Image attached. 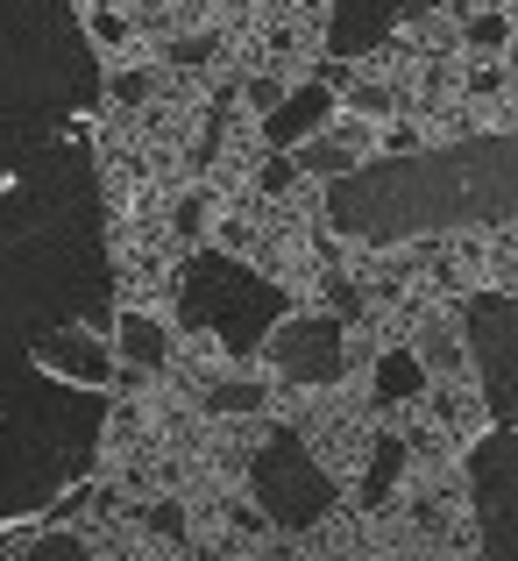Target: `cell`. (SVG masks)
Returning a JSON list of instances; mask_svg holds the SVG:
<instances>
[{
  "mask_svg": "<svg viewBox=\"0 0 518 561\" xmlns=\"http://www.w3.org/2000/svg\"><path fill=\"white\" fill-rule=\"evenodd\" d=\"M334 220L391 242L398 228H440V220H497L518 214V142L419 157V164H377L369 179L334 185Z\"/></svg>",
  "mask_w": 518,
  "mask_h": 561,
  "instance_id": "cell-1",
  "label": "cell"
},
{
  "mask_svg": "<svg viewBox=\"0 0 518 561\" xmlns=\"http://www.w3.org/2000/svg\"><path fill=\"white\" fill-rule=\"evenodd\" d=\"M270 363H277L291 383H334V377L348 370V356H342V320L306 313V320H291V328H277Z\"/></svg>",
  "mask_w": 518,
  "mask_h": 561,
  "instance_id": "cell-2",
  "label": "cell"
},
{
  "mask_svg": "<svg viewBox=\"0 0 518 561\" xmlns=\"http://www.w3.org/2000/svg\"><path fill=\"white\" fill-rule=\"evenodd\" d=\"M327 114H334V93H327V85L285 93V100L270 107V122H263V142H270V150H291V142H306L320 122H327Z\"/></svg>",
  "mask_w": 518,
  "mask_h": 561,
  "instance_id": "cell-3",
  "label": "cell"
},
{
  "mask_svg": "<svg viewBox=\"0 0 518 561\" xmlns=\"http://www.w3.org/2000/svg\"><path fill=\"white\" fill-rule=\"evenodd\" d=\"M114 356H122L128 370H164V363H171L164 320H150V313H136V306H128V313L114 320Z\"/></svg>",
  "mask_w": 518,
  "mask_h": 561,
  "instance_id": "cell-4",
  "label": "cell"
},
{
  "mask_svg": "<svg viewBox=\"0 0 518 561\" xmlns=\"http://www.w3.org/2000/svg\"><path fill=\"white\" fill-rule=\"evenodd\" d=\"M36 356L50 363V370H71V377H85V383H107V377H114V356L93 342V334H79V328H71V334H50V342H43Z\"/></svg>",
  "mask_w": 518,
  "mask_h": 561,
  "instance_id": "cell-5",
  "label": "cell"
},
{
  "mask_svg": "<svg viewBox=\"0 0 518 561\" xmlns=\"http://www.w3.org/2000/svg\"><path fill=\"white\" fill-rule=\"evenodd\" d=\"M362 150H369V128H362V122H348L342 136H327V142H306V150H299V171H320V179H327V171L355 164Z\"/></svg>",
  "mask_w": 518,
  "mask_h": 561,
  "instance_id": "cell-6",
  "label": "cell"
},
{
  "mask_svg": "<svg viewBox=\"0 0 518 561\" xmlns=\"http://www.w3.org/2000/svg\"><path fill=\"white\" fill-rule=\"evenodd\" d=\"M263 405H270V391H263L256 377H228V383L206 391V412H220V420H249V412H263Z\"/></svg>",
  "mask_w": 518,
  "mask_h": 561,
  "instance_id": "cell-7",
  "label": "cell"
},
{
  "mask_svg": "<svg viewBox=\"0 0 518 561\" xmlns=\"http://www.w3.org/2000/svg\"><path fill=\"white\" fill-rule=\"evenodd\" d=\"M426 383V363L412 356V348H391L383 356V370H377V398H405V391H419Z\"/></svg>",
  "mask_w": 518,
  "mask_h": 561,
  "instance_id": "cell-8",
  "label": "cell"
},
{
  "mask_svg": "<svg viewBox=\"0 0 518 561\" xmlns=\"http://www.w3.org/2000/svg\"><path fill=\"white\" fill-rule=\"evenodd\" d=\"M462 43H469V50H505V43H511V22L497 8H476L462 22Z\"/></svg>",
  "mask_w": 518,
  "mask_h": 561,
  "instance_id": "cell-9",
  "label": "cell"
},
{
  "mask_svg": "<svg viewBox=\"0 0 518 561\" xmlns=\"http://www.w3.org/2000/svg\"><path fill=\"white\" fill-rule=\"evenodd\" d=\"M150 71H142V65H114L107 71V100H114V107H142V100H150Z\"/></svg>",
  "mask_w": 518,
  "mask_h": 561,
  "instance_id": "cell-10",
  "label": "cell"
},
{
  "mask_svg": "<svg viewBox=\"0 0 518 561\" xmlns=\"http://www.w3.org/2000/svg\"><path fill=\"white\" fill-rule=\"evenodd\" d=\"M85 36H93L100 50H128V14H122V8H107V0H100V8L85 14Z\"/></svg>",
  "mask_w": 518,
  "mask_h": 561,
  "instance_id": "cell-11",
  "label": "cell"
},
{
  "mask_svg": "<svg viewBox=\"0 0 518 561\" xmlns=\"http://www.w3.org/2000/svg\"><path fill=\"white\" fill-rule=\"evenodd\" d=\"M206 220H214V206H206V192H185V199L171 206V228L185 234V242H206Z\"/></svg>",
  "mask_w": 518,
  "mask_h": 561,
  "instance_id": "cell-12",
  "label": "cell"
},
{
  "mask_svg": "<svg viewBox=\"0 0 518 561\" xmlns=\"http://www.w3.org/2000/svg\"><path fill=\"white\" fill-rule=\"evenodd\" d=\"M398 469H405V440H398V434H383V440H377V469H369V497H383V491H391V477H398Z\"/></svg>",
  "mask_w": 518,
  "mask_h": 561,
  "instance_id": "cell-13",
  "label": "cell"
},
{
  "mask_svg": "<svg viewBox=\"0 0 518 561\" xmlns=\"http://www.w3.org/2000/svg\"><path fill=\"white\" fill-rule=\"evenodd\" d=\"M150 534L157 540H185L192 534V512L177 505V497H157V505H150Z\"/></svg>",
  "mask_w": 518,
  "mask_h": 561,
  "instance_id": "cell-14",
  "label": "cell"
},
{
  "mask_svg": "<svg viewBox=\"0 0 518 561\" xmlns=\"http://www.w3.org/2000/svg\"><path fill=\"white\" fill-rule=\"evenodd\" d=\"M214 50H220V43H214V36H206V28H199V36H177L164 57H171L177 71H199V65H206V57H214Z\"/></svg>",
  "mask_w": 518,
  "mask_h": 561,
  "instance_id": "cell-15",
  "label": "cell"
},
{
  "mask_svg": "<svg viewBox=\"0 0 518 561\" xmlns=\"http://www.w3.org/2000/svg\"><path fill=\"white\" fill-rule=\"evenodd\" d=\"M419 363H426V370H462V348H454V334H434Z\"/></svg>",
  "mask_w": 518,
  "mask_h": 561,
  "instance_id": "cell-16",
  "label": "cell"
},
{
  "mask_svg": "<svg viewBox=\"0 0 518 561\" xmlns=\"http://www.w3.org/2000/svg\"><path fill=\"white\" fill-rule=\"evenodd\" d=\"M277 100H285V79H270V71H263V79H249V107H256V114H270Z\"/></svg>",
  "mask_w": 518,
  "mask_h": 561,
  "instance_id": "cell-17",
  "label": "cell"
},
{
  "mask_svg": "<svg viewBox=\"0 0 518 561\" xmlns=\"http://www.w3.org/2000/svg\"><path fill=\"white\" fill-rule=\"evenodd\" d=\"M291 185V164H285V150L270 157V164H263V192H285Z\"/></svg>",
  "mask_w": 518,
  "mask_h": 561,
  "instance_id": "cell-18",
  "label": "cell"
},
{
  "mask_svg": "<svg viewBox=\"0 0 518 561\" xmlns=\"http://www.w3.org/2000/svg\"><path fill=\"white\" fill-rule=\"evenodd\" d=\"M306 8H320V0H306Z\"/></svg>",
  "mask_w": 518,
  "mask_h": 561,
  "instance_id": "cell-19",
  "label": "cell"
}]
</instances>
